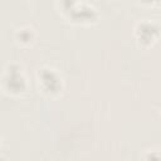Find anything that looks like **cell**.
Instances as JSON below:
<instances>
[{"label":"cell","instance_id":"obj_1","mask_svg":"<svg viewBox=\"0 0 161 161\" xmlns=\"http://www.w3.org/2000/svg\"><path fill=\"white\" fill-rule=\"evenodd\" d=\"M3 89L13 97L23 96L28 91V78L21 65L16 63L8 64L3 73Z\"/></svg>","mask_w":161,"mask_h":161},{"label":"cell","instance_id":"obj_5","mask_svg":"<svg viewBox=\"0 0 161 161\" xmlns=\"http://www.w3.org/2000/svg\"><path fill=\"white\" fill-rule=\"evenodd\" d=\"M15 42L21 47H29L34 43L36 38L35 29L31 25H21L14 33Z\"/></svg>","mask_w":161,"mask_h":161},{"label":"cell","instance_id":"obj_3","mask_svg":"<svg viewBox=\"0 0 161 161\" xmlns=\"http://www.w3.org/2000/svg\"><path fill=\"white\" fill-rule=\"evenodd\" d=\"M133 35H135V39L138 47L150 48L161 36V26L152 20L145 19V20L138 21L135 25Z\"/></svg>","mask_w":161,"mask_h":161},{"label":"cell","instance_id":"obj_6","mask_svg":"<svg viewBox=\"0 0 161 161\" xmlns=\"http://www.w3.org/2000/svg\"><path fill=\"white\" fill-rule=\"evenodd\" d=\"M80 0H58V8L59 10L63 13V15H65L68 11H70Z\"/></svg>","mask_w":161,"mask_h":161},{"label":"cell","instance_id":"obj_8","mask_svg":"<svg viewBox=\"0 0 161 161\" xmlns=\"http://www.w3.org/2000/svg\"><path fill=\"white\" fill-rule=\"evenodd\" d=\"M142 5H146V6H155L157 4L161 3V0H138Z\"/></svg>","mask_w":161,"mask_h":161},{"label":"cell","instance_id":"obj_4","mask_svg":"<svg viewBox=\"0 0 161 161\" xmlns=\"http://www.w3.org/2000/svg\"><path fill=\"white\" fill-rule=\"evenodd\" d=\"M64 16L70 23H74L78 25H91V24L97 23L99 19V14L97 9L93 5L88 3H83V1H79Z\"/></svg>","mask_w":161,"mask_h":161},{"label":"cell","instance_id":"obj_7","mask_svg":"<svg viewBox=\"0 0 161 161\" xmlns=\"http://www.w3.org/2000/svg\"><path fill=\"white\" fill-rule=\"evenodd\" d=\"M143 158L146 160H161V151L160 150H153V148H150V150H146L145 151V155L142 156Z\"/></svg>","mask_w":161,"mask_h":161},{"label":"cell","instance_id":"obj_2","mask_svg":"<svg viewBox=\"0 0 161 161\" xmlns=\"http://www.w3.org/2000/svg\"><path fill=\"white\" fill-rule=\"evenodd\" d=\"M36 83L39 91L50 98L59 97L64 91V80L62 74L48 65H44L36 72Z\"/></svg>","mask_w":161,"mask_h":161}]
</instances>
